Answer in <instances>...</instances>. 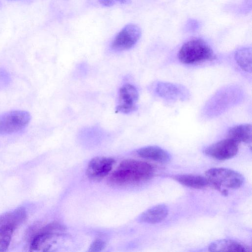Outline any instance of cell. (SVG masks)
<instances>
[{"label":"cell","mask_w":252,"mask_h":252,"mask_svg":"<svg viewBox=\"0 0 252 252\" xmlns=\"http://www.w3.org/2000/svg\"><path fill=\"white\" fill-rule=\"evenodd\" d=\"M27 214L23 207L0 215V226H9L16 229L27 219Z\"/></svg>","instance_id":"obj_12"},{"label":"cell","mask_w":252,"mask_h":252,"mask_svg":"<svg viewBox=\"0 0 252 252\" xmlns=\"http://www.w3.org/2000/svg\"><path fill=\"white\" fill-rule=\"evenodd\" d=\"M211 252H250L251 248L247 245L233 240L221 239L212 243L208 247Z\"/></svg>","instance_id":"obj_11"},{"label":"cell","mask_w":252,"mask_h":252,"mask_svg":"<svg viewBox=\"0 0 252 252\" xmlns=\"http://www.w3.org/2000/svg\"><path fill=\"white\" fill-rule=\"evenodd\" d=\"M168 214V208L165 204H158L143 212L138 217L141 222L155 224L164 220Z\"/></svg>","instance_id":"obj_10"},{"label":"cell","mask_w":252,"mask_h":252,"mask_svg":"<svg viewBox=\"0 0 252 252\" xmlns=\"http://www.w3.org/2000/svg\"><path fill=\"white\" fill-rule=\"evenodd\" d=\"M172 178L180 184L191 188L202 189L209 185L206 177L200 175L178 174L173 175Z\"/></svg>","instance_id":"obj_15"},{"label":"cell","mask_w":252,"mask_h":252,"mask_svg":"<svg viewBox=\"0 0 252 252\" xmlns=\"http://www.w3.org/2000/svg\"><path fill=\"white\" fill-rule=\"evenodd\" d=\"M31 119L30 114L24 110H13L0 114V134H11L23 130Z\"/></svg>","instance_id":"obj_4"},{"label":"cell","mask_w":252,"mask_h":252,"mask_svg":"<svg viewBox=\"0 0 252 252\" xmlns=\"http://www.w3.org/2000/svg\"><path fill=\"white\" fill-rule=\"evenodd\" d=\"M64 230V227L56 222L49 223L35 232L30 241V249L32 252L47 251L52 239Z\"/></svg>","instance_id":"obj_5"},{"label":"cell","mask_w":252,"mask_h":252,"mask_svg":"<svg viewBox=\"0 0 252 252\" xmlns=\"http://www.w3.org/2000/svg\"><path fill=\"white\" fill-rule=\"evenodd\" d=\"M115 160L110 157H96L88 163L86 174L88 178L99 180L106 176L111 171Z\"/></svg>","instance_id":"obj_9"},{"label":"cell","mask_w":252,"mask_h":252,"mask_svg":"<svg viewBox=\"0 0 252 252\" xmlns=\"http://www.w3.org/2000/svg\"><path fill=\"white\" fill-rule=\"evenodd\" d=\"M131 0H98L100 3L105 6L110 7L117 4H128Z\"/></svg>","instance_id":"obj_20"},{"label":"cell","mask_w":252,"mask_h":252,"mask_svg":"<svg viewBox=\"0 0 252 252\" xmlns=\"http://www.w3.org/2000/svg\"><path fill=\"white\" fill-rule=\"evenodd\" d=\"M227 138L239 143H250L252 140V126L242 124L232 127L227 132Z\"/></svg>","instance_id":"obj_16"},{"label":"cell","mask_w":252,"mask_h":252,"mask_svg":"<svg viewBox=\"0 0 252 252\" xmlns=\"http://www.w3.org/2000/svg\"><path fill=\"white\" fill-rule=\"evenodd\" d=\"M205 177L209 184L224 192L227 189H236L240 188L244 182V177L241 173L223 167L208 169L205 172Z\"/></svg>","instance_id":"obj_3"},{"label":"cell","mask_w":252,"mask_h":252,"mask_svg":"<svg viewBox=\"0 0 252 252\" xmlns=\"http://www.w3.org/2000/svg\"><path fill=\"white\" fill-rule=\"evenodd\" d=\"M154 172V167L147 162L127 159L122 161L111 174L109 182L120 186L137 184L150 180Z\"/></svg>","instance_id":"obj_1"},{"label":"cell","mask_w":252,"mask_h":252,"mask_svg":"<svg viewBox=\"0 0 252 252\" xmlns=\"http://www.w3.org/2000/svg\"><path fill=\"white\" fill-rule=\"evenodd\" d=\"M15 230L14 228L9 226H0V252L7 250Z\"/></svg>","instance_id":"obj_18"},{"label":"cell","mask_w":252,"mask_h":252,"mask_svg":"<svg viewBox=\"0 0 252 252\" xmlns=\"http://www.w3.org/2000/svg\"><path fill=\"white\" fill-rule=\"evenodd\" d=\"M105 243L102 240L97 239L95 240L91 244L89 251L90 252H100L105 247Z\"/></svg>","instance_id":"obj_19"},{"label":"cell","mask_w":252,"mask_h":252,"mask_svg":"<svg viewBox=\"0 0 252 252\" xmlns=\"http://www.w3.org/2000/svg\"><path fill=\"white\" fill-rule=\"evenodd\" d=\"M156 92L160 97L172 99H183L187 95L184 88L169 83H159L156 87Z\"/></svg>","instance_id":"obj_13"},{"label":"cell","mask_w":252,"mask_h":252,"mask_svg":"<svg viewBox=\"0 0 252 252\" xmlns=\"http://www.w3.org/2000/svg\"><path fill=\"white\" fill-rule=\"evenodd\" d=\"M138 92L136 87L130 84H125L119 91L117 111L128 114L136 109Z\"/></svg>","instance_id":"obj_8"},{"label":"cell","mask_w":252,"mask_h":252,"mask_svg":"<svg viewBox=\"0 0 252 252\" xmlns=\"http://www.w3.org/2000/svg\"><path fill=\"white\" fill-rule=\"evenodd\" d=\"M141 35L140 28L130 24L125 26L116 35L111 43V48L116 51L128 50L138 42Z\"/></svg>","instance_id":"obj_6"},{"label":"cell","mask_w":252,"mask_h":252,"mask_svg":"<svg viewBox=\"0 0 252 252\" xmlns=\"http://www.w3.org/2000/svg\"><path fill=\"white\" fill-rule=\"evenodd\" d=\"M137 155L144 158L161 163L170 160V154L161 148L156 146H148L141 148L137 151Z\"/></svg>","instance_id":"obj_14"},{"label":"cell","mask_w":252,"mask_h":252,"mask_svg":"<svg viewBox=\"0 0 252 252\" xmlns=\"http://www.w3.org/2000/svg\"><path fill=\"white\" fill-rule=\"evenodd\" d=\"M239 143L226 138L212 144L204 150V153L208 157L220 160H224L234 157L238 151Z\"/></svg>","instance_id":"obj_7"},{"label":"cell","mask_w":252,"mask_h":252,"mask_svg":"<svg viewBox=\"0 0 252 252\" xmlns=\"http://www.w3.org/2000/svg\"><path fill=\"white\" fill-rule=\"evenodd\" d=\"M235 60L238 65L247 72L252 71V49L244 47L238 49L235 53Z\"/></svg>","instance_id":"obj_17"},{"label":"cell","mask_w":252,"mask_h":252,"mask_svg":"<svg viewBox=\"0 0 252 252\" xmlns=\"http://www.w3.org/2000/svg\"><path fill=\"white\" fill-rule=\"evenodd\" d=\"M215 58V54L208 43L198 38L185 42L178 53L179 61L188 64L211 61Z\"/></svg>","instance_id":"obj_2"}]
</instances>
